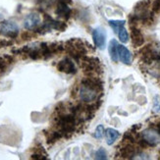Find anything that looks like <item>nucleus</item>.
<instances>
[{
  "instance_id": "obj_6",
  "label": "nucleus",
  "mask_w": 160,
  "mask_h": 160,
  "mask_svg": "<svg viewBox=\"0 0 160 160\" xmlns=\"http://www.w3.org/2000/svg\"><path fill=\"white\" fill-rule=\"evenodd\" d=\"M41 26V19L38 13H31L24 20V28L28 31H36Z\"/></svg>"
},
{
  "instance_id": "obj_11",
  "label": "nucleus",
  "mask_w": 160,
  "mask_h": 160,
  "mask_svg": "<svg viewBox=\"0 0 160 160\" xmlns=\"http://www.w3.org/2000/svg\"><path fill=\"white\" fill-rule=\"evenodd\" d=\"M55 14H56L58 17L67 20V19H69V18L71 17L72 10H71L70 7H69L68 3L62 2V1H58L56 10H55Z\"/></svg>"
},
{
  "instance_id": "obj_4",
  "label": "nucleus",
  "mask_w": 160,
  "mask_h": 160,
  "mask_svg": "<svg viewBox=\"0 0 160 160\" xmlns=\"http://www.w3.org/2000/svg\"><path fill=\"white\" fill-rule=\"evenodd\" d=\"M0 33L9 38H16L19 36V27L13 21H4L0 25Z\"/></svg>"
},
{
  "instance_id": "obj_14",
  "label": "nucleus",
  "mask_w": 160,
  "mask_h": 160,
  "mask_svg": "<svg viewBox=\"0 0 160 160\" xmlns=\"http://www.w3.org/2000/svg\"><path fill=\"white\" fill-rule=\"evenodd\" d=\"M61 138H63L62 134L59 131L55 130V131H50V132H45V138L48 144H51L56 142L57 141H59Z\"/></svg>"
},
{
  "instance_id": "obj_3",
  "label": "nucleus",
  "mask_w": 160,
  "mask_h": 160,
  "mask_svg": "<svg viewBox=\"0 0 160 160\" xmlns=\"http://www.w3.org/2000/svg\"><path fill=\"white\" fill-rule=\"evenodd\" d=\"M79 63L87 75L92 76L93 74H98L100 71V61L96 57H88L83 56Z\"/></svg>"
},
{
  "instance_id": "obj_5",
  "label": "nucleus",
  "mask_w": 160,
  "mask_h": 160,
  "mask_svg": "<svg viewBox=\"0 0 160 160\" xmlns=\"http://www.w3.org/2000/svg\"><path fill=\"white\" fill-rule=\"evenodd\" d=\"M142 138L148 147H156L160 142V134L153 129H148L142 133Z\"/></svg>"
},
{
  "instance_id": "obj_12",
  "label": "nucleus",
  "mask_w": 160,
  "mask_h": 160,
  "mask_svg": "<svg viewBox=\"0 0 160 160\" xmlns=\"http://www.w3.org/2000/svg\"><path fill=\"white\" fill-rule=\"evenodd\" d=\"M105 136H106V142L108 145H112L117 140L118 138H119L120 134L119 132L115 129H112V128H108L106 131H105Z\"/></svg>"
},
{
  "instance_id": "obj_22",
  "label": "nucleus",
  "mask_w": 160,
  "mask_h": 160,
  "mask_svg": "<svg viewBox=\"0 0 160 160\" xmlns=\"http://www.w3.org/2000/svg\"><path fill=\"white\" fill-rule=\"evenodd\" d=\"M59 1H62V2H66L68 4H70L72 2V0H59Z\"/></svg>"
},
{
  "instance_id": "obj_13",
  "label": "nucleus",
  "mask_w": 160,
  "mask_h": 160,
  "mask_svg": "<svg viewBox=\"0 0 160 160\" xmlns=\"http://www.w3.org/2000/svg\"><path fill=\"white\" fill-rule=\"evenodd\" d=\"M118 44L119 43L117 42V40L112 39V40H110L109 45H108L109 55L113 62H118V60H119V57H118Z\"/></svg>"
},
{
  "instance_id": "obj_17",
  "label": "nucleus",
  "mask_w": 160,
  "mask_h": 160,
  "mask_svg": "<svg viewBox=\"0 0 160 160\" xmlns=\"http://www.w3.org/2000/svg\"><path fill=\"white\" fill-rule=\"evenodd\" d=\"M117 34H118V38H119L122 43H127L129 41V33H128L127 30L125 29V26L120 28L119 31L117 32Z\"/></svg>"
},
{
  "instance_id": "obj_20",
  "label": "nucleus",
  "mask_w": 160,
  "mask_h": 160,
  "mask_svg": "<svg viewBox=\"0 0 160 160\" xmlns=\"http://www.w3.org/2000/svg\"><path fill=\"white\" fill-rule=\"evenodd\" d=\"M153 111L155 113L160 112V100H159V97L156 96L154 98V102H153Z\"/></svg>"
},
{
  "instance_id": "obj_16",
  "label": "nucleus",
  "mask_w": 160,
  "mask_h": 160,
  "mask_svg": "<svg viewBox=\"0 0 160 160\" xmlns=\"http://www.w3.org/2000/svg\"><path fill=\"white\" fill-rule=\"evenodd\" d=\"M108 24L111 28H112L114 32L117 33V32L119 31L120 28L125 26L126 21H124V20H110V21H108Z\"/></svg>"
},
{
  "instance_id": "obj_23",
  "label": "nucleus",
  "mask_w": 160,
  "mask_h": 160,
  "mask_svg": "<svg viewBox=\"0 0 160 160\" xmlns=\"http://www.w3.org/2000/svg\"><path fill=\"white\" fill-rule=\"evenodd\" d=\"M157 131H158V133L160 134V122H159V124L157 125Z\"/></svg>"
},
{
  "instance_id": "obj_21",
  "label": "nucleus",
  "mask_w": 160,
  "mask_h": 160,
  "mask_svg": "<svg viewBox=\"0 0 160 160\" xmlns=\"http://www.w3.org/2000/svg\"><path fill=\"white\" fill-rule=\"evenodd\" d=\"M10 44H12V41H9L7 39H0V48L6 47V46H8Z\"/></svg>"
},
{
  "instance_id": "obj_8",
  "label": "nucleus",
  "mask_w": 160,
  "mask_h": 160,
  "mask_svg": "<svg viewBox=\"0 0 160 160\" xmlns=\"http://www.w3.org/2000/svg\"><path fill=\"white\" fill-rule=\"evenodd\" d=\"M57 70L62 73L69 74V75H74L77 73V69H76L75 63L68 57L62 59L60 62H58Z\"/></svg>"
},
{
  "instance_id": "obj_2",
  "label": "nucleus",
  "mask_w": 160,
  "mask_h": 160,
  "mask_svg": "<svg viewBox=\"0 0 160 160\" xmlns=\"http://www.w3.org/2000/svg\"><path fill=\"white\" fill-rule=\"evenodd\" d=\"M65 49L72 58L77 60L78 62L87 54V48L85 46V43L79 38H72L68 40L65 44Z\"/></svg>"
},
{
  "instance_id": "obj_19",
  "label": "nucleus",
  "mask_w": 160,
  "mask_h": 160,
  "mask_svg": "<svg viewBox=\"0 0 160 160\" xmlns=\"http://www.w3.org/2000/svg\"><path fill=\"white\" fill-rule=\"evenodd\" d=\"M95 159H99V160H105L107 159V152L104 148H99L95 152Z\"/></svg>"
},
{
  "instance_id": "obj_10",
  "label": "nucleus",
  "mask_w": 160,
  "mask_h": 160,
  "mask_svg": "<svg viewBox=\"0 0 160 160\" xmlns=\"http://www.w3.org/2000/svg\"><path fill=\"white\" fill-rule=\"evenodd\" d=\"M130 28H131V38H132L133 45L136 47L142 46L144 43V38L142 32L136 26H130Z\"/></svg>"
},
{
  "instance_id": "obj_1",
  "label": "nucleus",
  "mask_w": 160,
  "mask_h": 160,
  "mask_svg": "<svg viewBox=\"0 0 160 160\" xmlns=\"http://www.w3.org/2000/svg\"><path fill=\"white\" fill-rule=\"evenodd\" d=\"M103 90V82L99 78L88 77L82 79L78 89V96L83 103H94L99 101V96Z\"/></svg>"
},
{
  "instance_id": "obj_18",
  "label": "nucleus",
  "mask_w": 160,
  "mask_h": 160,
  "mask_svg": "<svg viewBox=\"0 0 160 160\" xmlns=\"http://www.w3.org/2000/svg\"><path fill=\"white\" fill-rule=\"evenodd\" d=\"M104 136V128L102 125H99V126H97L95 131H94V134H93V137L95 138H97V140H100V138H102Z\"/></svg>"
},
{
  "instance_id": "obj_9",
  "label": "nucleus",
  "mask_w": 160,
  "mask_h": 160,
  "mask_svg": "<svg viewBox=\"0 0 160 160\" xmlns=\"http://www.w3.org/2000/svg\"><path fill=\"white\" fill-rule=\"evenodd\" d=\"M118 57L122 63L126 65H131L133 57H132V53L126 46L123 44H118Z\"/></svg>"
},
{
  "instance_id": "obj_7",
  "label": "nucleus",
  "mask_w": 160,
  "mask_h": 160,
  "mask_svg": "<svg viewBox=\"0 0 160 160\" xmlns=\"http://www.w3.org/2000/svg\"><path fill=\"white\" fill-rule=\"evenodd\" d=\"M92 39L94 45L103 50L106 46V32L103 28H97L92 31Z\"/></svg>"
},
{
  "instance_id": "obj_15",
  "label": "nucleus",
  "mask_w": 160,
  "mask_h": 160,
  "mask_svg": "<svg viewBox=\"0 0 160 160\" xmlns=\"http://www.w3.org/2000/svg\"><path fill=\"white\" fill-rule=\"evenodd\" d=\"M13 57L10 55H4V56H0V75H2L5 70L10 64L13 63Z\"/></svg>"
}]
</instances>
